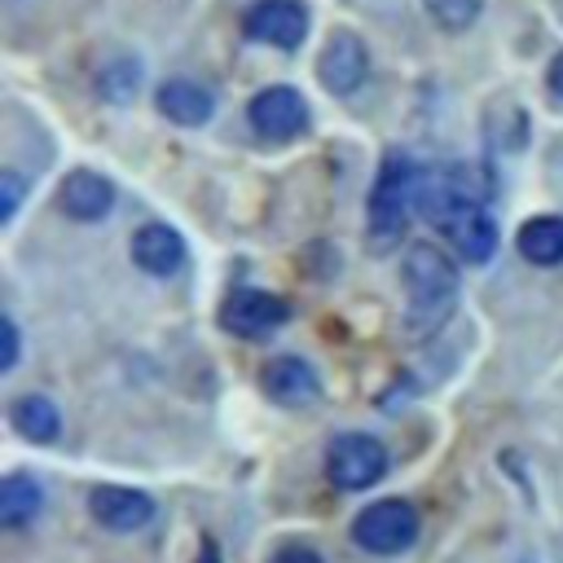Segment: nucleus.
I'll return each mask as SVG.
<instances>
[{
  "mask_svg": "<svg viewBox=\"0 0 563 563\" xmlns=\"http://www.w3.org/2000/svg\"><path fill=\"white\" fill-rule=\"evenodd\" d=\"M400 282L409 295V330L418 334L440 325L457 295V268L449 264V255L440 246H409L400 264Z\"/></svg>",
  "mask_w": 563,
  "mask_h": 563,
  "instance_id": "nucleus-1",
  "label": "nucleus"
},
{
  "mask_svg": "<svg viewBox=\"0 0 563 563\" xmlns=\"http://www.w3.org/2000/svg\"><path fill=\"white\" fill-rule=\"evenodd\" d=\"M413 185H418V167L405 154H387L378 167V180L369 189V246L374 251H383L387 242H396L405 233Z\"/></svg>",
  "mask_w": 563,
  "mask_h": 563,
  "instance_id": "nucleus-2",
  "label": "nucleus"
},
{
  "mask_svg": "<svg viewBox=\"0 0 563 563\" xmlns=\"http://www.w3.org/2000/svg\"><path fill=\"white\" fill-rule=\"evenodd\" d=\"M418 537V510L400 497H383L369 501L356 519H352V541L369 554H400L409 550Z\"/></svg>",
  "mask_w": 563,
  "mask_h": 563,
  "instance_id": "nucleus-3",
  "label": "nucleus"
},
{
  "mask_svg": "<svg viewBox=\"0 0 563 563\" xmlns=\"http://www.w3.org/2000/svg\"><path fill=\"white\" fill-rule=\"evenodd\" d=\"M383 471H387V449L374 435L347 431V435H334L330 449H325V479L334 488H343V493L378 484Z\"/></svg>",
  "mask_w": 563,
  "mask_h": 563,
  "instance_id": "nucleus-4",
  "label": "nucleus"
},
{
  "mask_svg": "<svg viewBox=\"0 0 563 563\" xmlns=\"http://www.w3.org/2000/svg\"><path fill=\"white\" fill-rule=\"evenodd\" d=\"M246 114H251V128H255L264 141H290V136H299V132L308 128V106H303V97H299L295 88H286V84H273V88L255 92Z\"/></svg>",
  "mask_w": 563,
  "mask_h": 563,
  "instance_id": "nucleus-5",
  "label": "nucleus"
},
{
  "mask_svg": "<svg viewBox=\"0 0 563 563\" xmlns=\"http://www.w3.org/2000/svg\"><path fill=\"white\" fill-rule=\"evenodd\" d=\"M220 321L229 334H242V339H264L268 330H277L286 321V303L268 290H233L224 303H220Z\"/></svg>",
  "mask_w": 563,
  "mask_h": 563,
  "instance_id": "nucleus-6",
  "label": "nucleus"
},
{
  "mask_svg": "<svg viewBox=\"0 0 563 563\" xmlns=\"http://www.w3.org/2000/svg\"><path fill=\"white\" fill-rule=\"evenodd\" d=\"M88 510L110 532H136L154 519V497L141 488H128V484H101L88 493Z\"/></svg>",
  "mask_w": 563,
  "mask_h": 563,
  "instance_id": "nucleus-7",
  "label": "nucleus"
},
{
  "mask_svg": "<svg viewBox=\"0 0 563 563\" xmlns=\"http://www.w3.org/2000/svg\"><path fill=\"white\" fill-rule=\"evenodd\" d=\"M246 35L273 48H299L308 35V13L299 0H255L246 13Z\"/></svg>",
  "mask_w": 563,
  "mask_h": 563,
  "instance_id": "nucleus-8",
  "label": "nucleus"
},
{
  "mask_svg": "<svg viewBox=\"0 0 563 563\" xmlns=\"http://www.w3.org/2000/svg\"><path fill=\"white\" fill-rule=\"evenodd\" d=\"M317 75H321V84H325L334 97L356 92V88L365 84V75H369V53H365V44H361L356 35H347V31L330 35V44L321 48Z\"/></svg>",
  "mask_w": 563,
  "mask_h": 563,
  "instance_id": "nucleus-9",
  "label": "nucleus"
},
{
  "mask_svg": "<svg viewBox=\"0 0 563 563\" xmlns=\"http://www.w3.org/2000/svg\"><path fill=\"white\" fill-rule=\"evenodd\" d=\"M260 383H264L268 400L290 405V409L308 405V400L321 391L317 369H312L303 356H277V361H268V365H264V374H260Z\"/></svg>",
  "mask_w": 563,
  "mask_h": 563,
  "instance_id": "nucleus-10",
  "label": "nucleus"
},
{
  "mask_svg": "<svg viewBox=\"0 0 563 563\" xmlns=\"http://www.w3.org/2000/svg\"><path fill=\"white\" fill-rule=\"evenodd\" d=\"M62 211L70 216V220H79V224H92V220H101L110 207H114V189H110V180L106 176H97V172H88V167H79V172H70L66 180H62Z\"/></svg>",
  "mask_w": 563,
  "mask_h": 563,
  "instance_id": "nucleus-11",
  "label": "nucleus"
},
{
  "mask_svg": "<svg viewBox=\"0 0 563 563\" xmlns=\"http://www.w3.org/2000/svg\"><path fill=\"white\" fill-rule=\"evenodd\" d=\"M132 260H136V268H145V273H154V277H167V273L180 268L185 242H180V233L167 229V224H145V229L132 238Z\"/></svg>",
  "mask_w": 563,
  "mask_h": 563,
  "instance_id": "nucleus-12",
  "label": "nucleus"
},
{
  "mask_svg": "<svg viewBox=\"0 0 563 563\" xmlns=\"http://www.w3.org/2000/svg\"><path fill=\"white\" fill-rule=\"evenodd\" d=\"M158 110H163L172 123H180V128H198V123L211 119L216 101H211V92H207L202 84H194V79H167V84L158 88Z\"/></svg>",
  "mask_w": 563,
  "mask_h": 563,
  "instance_id": "nucleus-13",
  "label": "nucleus"
},
{
  "mask_svg": "<svg viewBox=\"0 0 563 563\" xmlns=\"http://www.w3.org/2000/svg\"><path fill=\"white\" fill-rule=\"evenodd\" d=\"M9 422L18 427V435H26V440H35V444L57 440V431H62V413H57V405H53L48 396H35V391L13 400Z\"/></svg>",
  "mask_w": 563,
  "mask_h": 563,
  "instance_id": "nucleus-14",
  "label": "nucleus"
},
{
  "mask_svg": "<svg viewBox=\"0 0 563 563\" xmlns=\"http://www.w3.org/2000/svg\"><path fill=\"white\" fill-rule=\"evenodd\" d=\"M44 506V488L31 475H4L0 479V523L4 528H26Z\"/></svg>",
  "mask_w": 563,
  "mask_h": 563,
  "instance_id": "nucleus-15",
  "label": "nucleus"
},
{
  "mask_svg": "<svg viewBox=\"0 0 563 563\" xmlns=\"http://www.w3.org/2000/svg\"><path fill=\"white\" fill-rule=\"evenodd\" d=\"M519 251L528 264H563V216H537L519 229Z\"/></svg>",
  "mask_w": 563,
  "mask_h": 563,
  "instance_id": "nucleus-16",
  "label": "nucleus"
},
{
  "mask_svg": "<svg viewBox=\"0 0 563 563\" xmlns=\"http://www.w3.org/2000/svg\"><path fill=\"white\" fill-rule=\"evenodd\" d=\"M427 13L444 26V31H462L479 18V0H427Z\"/></svg>",
  "mask_w": 563,
  "mask_h": 563,
  "instance_id": "nucleus-17",
  "label": "nucleus"
},
{
  "mask_svg": "<svg viewBox=\"0 0 563 563\" xmlns=\"http://www.w3.org/2000/svg\"><path fill=\"white\" fill-rule=\"evenodd\" d=\"M132 84H136V66L132 62H119V66H110L101 75V92L114 97V101H128L132 97Z\"/></svg>",
  "mask_w": 563,
  "mask_h": 563,
  "instance_id": "nucleus-18",
  "label": "nucleus"
},
{
  "mask_svg": "<svg viewBox=\"0 0 563 563\" xmlns=\"http://www.w3.org/2000/svg\"><path fill=\"white\" fill-rule=\"evenodd\" d=\"M18 198H22V180H18V172H4L0 176V220H13Z\"/></svg>",
  "mask_w": 563,
  "mask_h": 563,
  "instance_id": "nucleus-19",
  "label": "nucleus"
},
{
  "mask_svg": "<svg viewBox=\"0 0 563 563\" xmlns=\"http://www.w3.org/2000/svg\"><path fill=\"white\" fill-rule=\"evenodd\" d=\"M0 330H4V356H0V369L9 374V369L18 365V325H13V317H0Z\"/></svg>",
  "mask_w": 563,
  "mask_h": 563,
  "instance_id": "nucleus-20",
  "label": "nucleus"
},
{
  "mask_svg": "<svg viewBox=\"0 0 563 563\" xmlns=\"http://www.w3.org/2000/svg\"><path fill=\"white\" fill-rule=\"evenodd\" d=\"M268 563H325L317 550H308V545H282Z\"/></svg>",
  "mask_w": 563,
  "mask_h": 563,
  "instance_id": "nucleus-21",
  "label": "nucleus"
},
{
  "mask_svg": "<svg viewBox=\"0 0 563 563\" xmlns=\"http://www.w3.org/2000/svg\"><path fill=\"white\" fill-rule=\"evenodd\" d=\"M550 92H554V97H563V53L550 62Z\"/></svg>",
  "mask_w": 563,
  "mask_h": 563,
  "instance_id": "nucleus-22",
  "label": "nucleus"
},
{
  "mask_svg": "<svg viewBox=\"0 0 563 563\" xmlns=\"http://www.w3.org/2000/svg\"><path fill=\"white\" fill-rule=\"evenodd\" d=\"M198 563H220V554H216V545H211V541L202 545V559H198Z\"/></svg>",
  "mask_w": 563,
  "mask_h": 563,
  "instance_id": "nucleus-23",
  "label": "nucleus"
}]
</instances>
